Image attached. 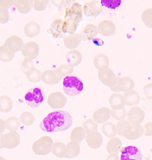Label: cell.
I'll list each match as a JSON object with an SVG mask.
<instances>
[{
    "label": "cell",
    "mask_w": 152,
    "mask_h": 160,
    "mask_svg": "<svg viewBox=\"0 0 152 160\" xmlns=\"http://www.w3.org/2000/svg\"><path fill=\"white\" fill-rule=\"evenodd\" d=\"M111 118V110L107 108H102L96 110L93 115V120L97 123H103Z\"/></svg>",
    "instance_id": "20"
},
{
    "label": "cell",
    "mask_w": 152,
    "mask_h": 160,
    "mask_svg": "<svg viewBox=\"0 0 152 160\" xmlns=\"http://www.w3.org/2000/svg\"><path fill=\"white\" fill-rule=\"evenodd\" d=\"M20 122L26 126L32 125L34 122V114L30 112H24L20 116Z\"/></svg>",
    "instance_id": "38"
},
{
    "label": "cell",
    "mask_w": 152,
    "mask_h": 160,
    "mask_svg": "<svg viewBox=\"0 0 152 160\" xmlns=\"http://www.w3.org/2000/svg\"><path fill=\"white\" fill-rule=\"evenodd\" d=\"M0 160H6L4 158H3V157L0 156Z\"/></svg>",
    "instance_id": "56"
},
{
    "label": "cell",
    "mask_w": 152,
    "mask_h": 160,
    "mask_svg": "<svg viewBox=\"0 0 152 160\" xmlns=\"http://www.w3.org/2000/svg\"><path fill=\"white\" fill-rule=\"evenodd\" d=\"M130 125L131 123L127 120H120L116 125L117 133L119 135L123 136V133L124 128L126 126H129Z\"/></svg>",
    "instance_id": "46"
},
{
    "label": "cell",
    "mask_w": 152,
    "mask_h": 160,
    "mask_svg": "<svg viewBox=\"0 0 152 160\" xmlns=\"http://www.w3.org/2000/svg\"><path fill=\"white\" fill-rule=\"evenodd\" d=\"M98 78L103 84L113 87L117 83V77L115 74L111 69L108 68L100 70L98 71Z\"/></svg>",
    "instance_id": "9"
},
{
    "label": "cell",
    "mask_w": 152,
    "mask_h": 160,
    "mask_svg": "<svg viewBox=\"0 0 152 160\" xmlns=\"http://www.w3.org/2000/svg\"><path fill=\"white\" fill-rule=\"evenodd\" d=\"M107 1L109 4L110 3V4L105 3L103 0H102L100 2L101 3L102 6L107 7V8H111V9H115V8L118 7L121 4V3L122 2L121 1Z\"/></svg>",
    "instance_id": "48"
},
{
    "label": "cell",
    "mask_w": 152,
    "mask_h": 160,
    "mask_svg": "<svg viewBox=\"0 0 152 160\" xmlns=\"http://www.w3.org/2000/svg\"><path fill=\"white\" fill-rule=\"evenodd\" d=\"M1 142L3 148L14 149L20 143V137L17 132H10L4 135L1 138Z\"/></svg>",
    "instance_id": "6"
},
{
    "label": "cell",
    "mask_w": 152,
    "mask_h": 160,
    "mask_svg": "<svg viewBox=\"0 0 152 160\" xmlns=\"http://www.w3.org/2000/svg\"><path fill=\"white\" fill-rule=\"evenodd\" d=\"M127 112L125 108L117 110H114L113 109L111 110V116H112L115 120L118 121L124 120L127 116Z\"/></svg>",
    "instance_id": "42"
},
{
    "label": "cell",
    "mask_w": 152,
    "mask_h": 160,
    "mask_svg": "<svg viewBox=\"0 0 152 160\" xmlns=\"http://www.w3.org/2000/svg\"><path fill=\"white\" fill-rule=\"evenodd\" d=\"M13 6L23 14H28L32 8L33 1L31 0H14Z\"/></svg>",
    "instance_id": "26"
},
{
    "label": "cell",
    "mask_w": 152,
    "mask_h": 160,
    "mask_svg": "<svg viewBox=\"0 0 152 160\" xmlns=\"http://www.w3.org/2000/svg\"><path fill=\"white\" fill-rule=\"evenodd\" d=\"M102 131L107 137L109 138L115 137L117 134L116 125L107 121L103 123L102 127Z\"/></svg>",
    "instance_id": "31"
},
{
    "label": "cell",
    "mask_w": 152,
    "mask_h": 160,
    "mask_svg": "<svg viewBox=\"0 0 152 160\" xmlns=\"http://www.w3.org/2000/svg\"><path fill=\"white\" fill-rule=\"evenodd\" d=\"M106 160H120L117 154H109L107 157Z\"/></svg>",
    "instance_id": "52"
},
{
    "label": "cell",
    "mask_w": 152,
    "mask_h": 160,
    "mask_svg": "<svg viewBox=\"0 0 152 160\" xmlns=\"http://www.w3.org/2000/svg\"><path fill=\"white\" fill-rule=\"evenodd\" d=\"M143 22L149 28H152V8H149L143 11L141 14Z\"/></svg>",
    "instance_id": "39"
},
{
    "label": "cell",
    "mask_w": 152,
    "mask_h": 160,
    "mask_svg": "<svg viewBox=\"0 0 152 160\" xmlns=\"http://www.w3.org/2000/svg\"><path fill=\"white\" fill-rule=\"evenodd\" d=\"M123 78L124 79L125 84V87L123 92H126L133 90L134 88V82L133 80L129 77H123Z\"/></svg>",
    "instance_id": "47"
},
{
    "label": "cell",
    "mask_w": 152,
    "mask_h": 160,
    "mask_svg": "<svg viewBox=\"0 0 152 160\" xmlns=\"http://www.w3.org/2000/svg\"><path fill=\"white\" fill-rule=\"evenodd\" d=\"M109 104L113 110H117L124 108L125 102L123 96L120 93L113 92L109 98Z\"/></svg>",
    "instance_id": "23"
},
{
    "label": "cell",
    "mask_w": 152,
    "mask_h": 160,
    "mask_svg": "<svg viewBox=\"0 0 152 160\" xmlns=\"http://www.w3.org/2000/svg\"><path fill=\"white\" fill-rule=\"evenodd\" d=\"M97 29L99 33L106 37H111L116 32L115 25L109 20L102 21L97 26Z\"/></svg>",
    "instance_id": "15"
},
{
    "label": "cell",
    "mask_w": 152,
    "mask_h": 160,
    "mask_svg": "<svg viewBox=\"0 0 152 160\" xmlns=\"http://www.w3.org/2000/svg\"><path fill=\"white\" fill-rule=\"evenodd\" d=\"M93 63L96 69L99 71L109 68V59L107 55L100 53L95 56L93 60Z\"/></svg>",
    "instance_id": "28"
},
{
    "label": "cell",
    "mask_w": 152,
    "mask_h": 160,
    "mask_svg": "<svg viewBox=\"0 0 152 160\" xmlns=\"http://www.w3.org/2000/svg\"><path fill=\"white\" fill-rule=\"evenodd\" d=\"M67 102V98L61 92H52L48 97V104L52 109L63 108Z\"/></svg>",
    "instance_id": "11"
},
{
    "label": "cell",
    "mask_w": 152,
    "mask_h": 160,
    "mask_svg": "<svg viewBox=\"0 0 152 160\" xmlns=\"http://www.w3.org/2000/svg\"><path fill=\"white\" fill-rule=\"evenodd\" d=\"M10 20V13L7 9L0 7V23L6 24Z\"/></svg>",
    "instance_id": "45"
},
{
    "label": "cell",
    "mask_w": 152,
    "mask_h": 160,
    "mask_svg": "<svg viewBox=\"0 0 152 160\" xmlns=\"http://www.w3.org/2000/svg\"><path fill=\"white\" fill-rule=\"evenodd\" d=\"M40 26L36 22L31 21L27 23L24 28V34L30 38H34L39 34Z\"/></svg>",
    "instance_id": "24"
},
{
    "label": "cell",
    "mask_w": 152,
    "mask_h": 160,
    "mask_svg": "<svg viewBox=\"0 0 152 160\" xmlns=\"http://www.w3.org/2000/svg\"><path fill=\"white\" fill-rule=\"evenodd\" d=\"M64 92L69 96H77L83 90V84L78 77L70 75L65 77L62 82Z\"/></svg>",
    "instance_id": "3"
},
{
    "label": "cell",
    "mask_w": 152,
    "mask_h": 160,
    "mask_svg": "<svg viewBox=\"0 0 152 160\" xmlns=\"http://www.w3.org/2000/svg\"><path fill=\"white\" fill-rule=\"evenodd\" d=\"M82 12L85 16L92 18H96L102 12V6L100 1H91L84 4Z\"/></svg>",
    "instance_id": "7"
},
{
    "label": "cell",
    "mask_w": 152,
    "mask_h": 160,
    "mask_svg": "<svg viewBox=\"0 0 152 160\" xmlns=\"http://www.w3.org/2000/svg\"><path fill=\"white\" fill-rule=\"evenodd\" d=\"M86 141L91 148L97 149L101 147L103 143V138L99 132H91L86 136Z\"/></svg>",
    "instance_id": "18"
},
{
    "label": "cell",
    "mask_w": 152,
    "mask_h": 160,
    "mask_svg": "<svg viewBox=\"0 0 152 160\" xmlns=\"http://www.w3.org/2000/svg\"><path fill=\"white\" fill-rule=\"evenodd\" d=\"M45 98L44 92L39 87L29 89L24 96L26 104L31 108H36L40 106Z\"/></svg>",
    "instance_id": "4"
},
{
    "label": "cell",
    "mask_w": 152,
    "mask_h": 160,
    "mask_svg": "<svg viewBox=\"0 0 152 160\" xmlns=\"http://www.w3.org/2000/svg\"><path fill=\"white\" fill-rule=\"evenodd\" d=\"M143 92L147 98L151 100L152 98V83H149L144 86Z\"/></svg>",
    "instance_id": "49"
},
{
    "label": "cell",
    "mask_w": 152,
    "mask_h": 160,
    "mask_svg": "<svg viewBox=\"0 0 152 160\" xmlns=\"http://www.w3.org/2000/svg\"><path fill=\"white\" fill-rule=\"evenodd\" d=\"M98 32L97 26L92 24H89L86 25L85 28L82 30L80 35L81 36V40L88 41L93 39L97 35Z\"/></svg>",
    "instance_id": "22"
},
{
    "label": "cell",
    "mask_w": 152,
    "mask_h": 160,
    "mask_svg": "<svg viewBox=\"0 0 152 160\" xmlns=\"http://www.w3.org/2000/svg\"><path fill=\"white\" fill-rule=\"evenodd\" d=\"M41 80L48 85H54L61 81V79L58 77L54 70L48 69L41 73Z\"/></svg>",
    "instance_id": "21"
},
{
    "label": "cell",
    "mask_w": 152,
    "mask_h": 160,
    "mask_svg": "<svg viewBox=\"0 0 152 160\" xmlns=\"http://www.w3.org/2000/svg\"><path fill=\"white\" fill-rule=\"evenodd\" d=\"M50 2H51V3L54 5V6L60 7L64 5V1H51Z\"/></svg>",
    "instance_id": "54"
},
{
    "label": "cell",
    "mask_w": 152,
    "mask_h": 160,
    "mask_svg": "<svg viewBox=\"0 0 152 160\" xmlns=\"http://www.w3.org/2000/svg\"><path fill=\"white\" fill-rule=\"evenodd\" d=\"M83 59L82 54L80 52L76 50H70L66 55V61L68 66L74 68L79 65Z\"/></svg>",
    "instance_id": "19"
},
{
    "label": "cell",
    "mask_w": 152,
    "mask_h": 160,
    "mask_svg": "<svg viewBox=\"0 0 152 160\" xmlns=\"http://www.w3.org/2000/svg\"><path fill=\"white\" fill-rule=\"evenodd\" d=\"M56 74L61 79L69 76L73 72L74 68L68 66L67 64H61L57 68L54 69Z\"/></svg>",
    "instance_id": "33"
},
{
    "label": "cell",
    "mask_w": 152,
    "mask_h": 160,
    "mask_svg": "<svg viewBox=\"0 0 152 160\" xmlns=\"http://www.w3.org/2000/svg\"><path fill=\"white\" fill-rule=\"evenodd\" d=\"M63 20L58 18L54 20L51 24L50 28L46 30V32L52 35V38L56 39L57 38H61L65 36L62 30Z\"/></svg>",
    "instance_id": "16"
},
{
    "label": "cell",
    "mask_w": 152,
    "mask_h": 160,
    "mask_svg": "<svg viewBox=\"0 0 152 160\" xmlns=\"http://www.w3.org/2000/svg\"><path fill=\"white\" fill-rule=\"evenodd\" d=\"M73 125L72 116L66 111L57 110L46 116L40 124L45 132L55 133L68 129Z\"/></svg>",
    "instance_id": "1"
},
{
    "label": "cell",
    "mask_w": 152,
    "mask_h": 160,
    "mask_svg": "<svg viewBox=\"0 0 152 160\" xmlns=\"http://www.w3.org/2000/svg\"><path fill=\"white\" fill-rule=\"evenodd\" d=\"M117 83L115 86L113 87H111L110 89L113 91V92L119 93L120 92H124L125 87V84L124 79L123 77H117Z\"/></svg>",
    "instance_id": "44"
},
{
    "label": "cell",
    "mask_w": 152,
    "mask_h": 160,
    "mask_svg": "<svg viewBox=\"0 0 152 160\" xmlns=\"http://www.w3.org/2000/svg\"><path fill=\"white\" fill-rule=\"evenodd\" d=\"M143 128L140 125H130L124 128L123 137L129 139L135 140L143 135Z\"/></svg>",
    "instance_id": "12"
},
{
    "label": "cell",
    "mask_w": 152,
    "mask_h": 160,
    "mask_svg": "<svg viewBox=\"0 0 152 160\" xmlns=\"http://www.w3.org/2000/svg\"><path fill=\"white\" fill-rule=\"evenodd\" d=\"M15 53L7 50L4 45L0 46V61L3 62H9L14 57Z\"/></svg>",
    "instance_id": "36"
},
{
    "label": "cell",
    "mask_w": 152,
    "mask_h": 160,
    "mask_svg": "<svg viewBox=\"0 0 152 160\" xmlns=\"http://www.w3.org/2000/svg\"><path fill=\"white\" fill-rule=\"evenodd\" d=\"M83 128H84L86 133H89L91 132L97 131L98 129V125L93 119H89L84 122L83 124Z\"/></svg>",
    "instance_id": "41"
},
{
    "label": "cell",
    "mask_w": 152,
    "mask_h": 160,
    "mask_svg": "<svg viewBox=\"0 0 152 160\" xmlns=\"http://www.w3.org/2000/svg\"><path fill=\"white\" fill-rule=\"evenodd\" d=\"M34 68V62L32 59L28 57H26L23 60L21 63V69L23 72L27 75L30 73Z\"/></svg>",
    "instance_id": "37"
},
{
    "label": "cell",
    "mask_w": 152,
    "mask_h": 160,
    "mask_svg": "<svg viewBox=\"0 0 152 160\" xmlns=\"http://www.w3.org/2000/svg\"><path fill=\"white\" fill-rule=\"evenodd\" d=\"M127 117L131 125H140L144 119L145 112L140 107L134 106L130 108Z\"/></svg>",
    "instance_id": "10"
},
{
    "label": "cell",
    "mask_w": 152,
    "mask_h": 160,
    "mask_svg": "<svg viewBox=\"0 0 152 160\" xmlns=\"http://www.w3.org/2000/svg\"><path fill=\"white\" fill-rule=\"evenodd\" d=\"M14 1L12 0H0V7L8 9L13 6Z\"/></svg>",
    "instance_id": "51"
},
{
    "label": "cell",
    "mask_w": 152,
    "mask_h": 160,
    "mask_svg": "<svg viewBox=\"0 0 152 160\" xmlns=\"http://www.w3.org/2000/svg\"><path fill=\"white\" fill-rule=\"evenodd\" d=\"M63 39L64 44L66 47L70 49L73 50L81 44V39L80 33H74L71 34H67L65 35Z\"/></svg>",
    "instance_id": "17"
},
{
    "label": "cell",
    "mask_w": 152,
    "mask_h": 160,
    "mask_svg": "<svg viewBox=\"0 0 152 160\" xmlns=\"http://www.w3.org/2000/svg\"><path fill=\"white\" fill-rule=\"evenodd\" d=\"M124 97L125 105L133 107L137 106L140 101V96L138 92L131 90L126 92L124 94Z\"/></svg>",
    "instance_id": "25"
},
{
    "label": "cell",
    "mask_w": 152,
    "mask_h": 160,
    "mask_svg": "<svg viewBox=\"0 0 152 160\" xmlns=\"http://www.w3.org/2000/svg\"><path fill=\"white\" fill-rule=\"evenodd\" d=\"M50 1L48 0H34L33 1L32 8L36 11H43L46 9Z\"/></svg>",
    "instance_id": "43"
},
{
    "label": "cell",
    "mask_w": 152,
    "mask_h": 160,
    "mask_svg": "<svg viewBox=\"0 0 152 160\" xmlns=\"http://www.w3.org/2000/svg\"><path fill=\"white\" fill-rule=\"evenodd\" d=\"M86 131L84 128L81 126L74 128L70 134V139L78 143H81L86 138Z\"/></svg>",
    "instance_id": "30"
},
{
    "label": "cell",
    "mask_w": 152,
    "mask_h": 160,
    "mask_svg": "<svg viewBox=\"0 0 152 160\" xmlns=\"http://www.w3.org/2000/svg\"><path fill=\"white\" fill-rule=\"evenodd\" d=\"M51 152L56 157L62 158L66 154V145L61 142L53 143Z\"/></svg>",
    "instance_id": "35"
},
{
    "label": "cell",
    "mask_w": 152,
    "mask_h": 160,
    "mask_svg": "<svg viewBox=\"0 0 152 160\" xmlns=\"http://www.w3.org/2000/svg\"><path fill=\"white\" fill-rule=\"evenodd\" d=\"M41 73L42 72L40 71L39 69L36 68L34 67L33 71L26 76L29 81L34 83H36V82H39L41 81Z\"/></svg>",
    "instance_id": "40"
},
{
    "label": "cell",
    "mask_w": 152,
    "mask_h": 160,
    "mask_svg": "<svg viewBox=\"0 0 152 160\" xmlns=\"http://www.w3.org/2000/svg\"><path fill=\"white\" fill-rule=\"evenodd\" d=\"M6 129V125H5V121L0 119V133L4 131Z\"/></svg>",
    "instance_id": "53"
},
{
    "label": "cell",
    "mask_w": 152,
    "mask_h": 160,
    "mask_svg": "<svg viewBox=\"0 0 152 160\" xmlns=\"http://www.w3.org/2000/svg\"><path fill=\"white\" fill-rule=\"evenodd\" d=\"M1 136H2V134L0 133V149H2L3 148L2 145H1Z\"/></svg>",
    "instance_id": "55"
},
{
    "label": "cell",
    "mask_w": 152,
    "mask_h": 160,
    "mask_svg": "<svg viewBox=\"0 0 152 160\" xmlns=\"http://www.w3.org/2000/svg\"><path fill=\"white\" fill-rule=\"evenodd\" d=\"M80 152V147L78 142L71 141L66 146V154L64 158H74L79 155Z\"/></svg>",
    "instance_id": "27"
},
{
    "label": "cell",
    "mask_w": 152,
    "mask_h": 160,
    "mask_svg": "<svg viewBox=\"0 0 152 160\" xmlns=\"http://www.w3.org/2000/svg\"><path fill=\"white\" fill-rule=\"evenodd\" d=\"M123 146L121 140L118 138L113 137L108 141L107 145V151L109 154H118Z\"/></svg>",
    "instance_id": "29"
},
{
    "label": "cell",
    "mask_w": 152,
    "mask_h": 160,
    "mask_svg": "<svg viewBox=\"0 0 152 160\" xmlns=\"http://www.w3.org/2000/svg\"><path fill=\"white\" fill-rule=\"evenodd\" d=\"M3 45L7 50L15 53L21 51L23 45V42L19 36L12 35L6 39Z\"/></svg>",
    "instance_id": "14"
},
{
    "label": "cell",
    "mask_w": 152,
    "mask_h": 160,
    "mask_svg": "<svg viewBox=\"0 0 152 160\" xmlns=\"http://www.w3.org/2000/svg\"><path fill=\"white\" fill-rule=\"evenodd\" d=\"M63 6L65 8L62 24L63 32L64 33H74L82 18V7L76 1H64Z\"/></svg>",
    "instance_id": "2"
},
{
    "label": "cell",
    "mask_w": 152,
    "mask_h": 160,
    "mask_svg": "<svg viewBox=\"0 0 152 160\" xmlns=\"http://www.w3.org/2000/svg\"><path fill=\"white\" fill-rule=\"evenodd\" d=\"M5 125L6 128L9 131L16 132L20 126V122L17 118L15 116H12L6 119Z\"/></svg>",
    "instance_id": "34"
},
{
    "label": "cell",
    "mask_w": 152,
    "mask_h": 160,
    "mask_svg": "<svg viewBox=\"0 0 152 160\" xmlns=\"http://www.w3.org/2000/svg\"><path fill=\"white\" fill-rule=\"evenodd\" d=\"M13 108V102L11 98L7 96L0 97V112L4 113L10 112Z\"/></svg>",
    "instance_id": "32"
},
{
    "label": "cell",
    "mask_w": 152,
    "mask_h": 160,
    "mask_svg": "<svg viewBox=\"0 0 152 160\" xmlns=\"http://www.w3.org/2000/svg\"><path fill=\"white\" fill-rule=\"evenodd\" d=\"M53 145L52 138L48 136H44L34 142L32 149L35 154L45 155L51 153Z\"/></svg>",
    "instance_id": "5"
},
{
    "label": "cell",
    "mask_w": 152,
    "mask_h": 160,
    "mask_svg": "<svg viewBox=\"0 0 152 160\" xmlns=\"http://www.w3.org/2000/svg\"><path fill=\"white\" fill-rule=\"evenodd\" d=\"M21 52L24 57H28L32 59H34L39 55V46L36 42L30 41L23 44Z\"/></svg>",
    "instance_id": "13"
},
{
    "label": "cell",
    "mask_w": 152,
    "mask_h": 160,
    "mask_svg": "<svg viewBox=\"0 0 152 160\" xmlns=\"http://www.w3.org/2000/svg\"><path fill=\"white\" fill-rule=\"evenodd\" d=\"M143 128V134H144L146 136L150 137L152 135V122H150L147 123H146Z\"/></svg>",
    "instance_id": "50"
},
{
    "label": "cell",
    "mask_w": 152,
    "mask_h": 160,
    "mask_svg": "<svg viewBox=\"0 0 152 160\" xmlns=\"http://www.w3.org/2000/svg\"><path fill=\"white\" fill-rule=\"evenodd\" d=\"M120 160H142L143 155L140 149L134 146L121 147Z\"/></svg>",
    "instance_id": "8"
}]
</instances>
